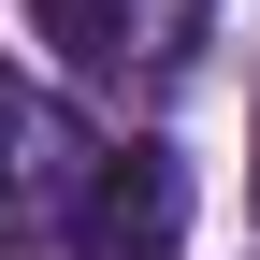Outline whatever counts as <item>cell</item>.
Returning a JSON list of instances; mask_svg holds the SVG:
<instances>
[{
  "label": "cell",
  "mask_w": 260,
  "mask_h": 260,
  "mask_svg": "<svg viewBox=\"0 0 260 260\" xmlns=\"http://www.w3.org/2000/svg\"><path fill=\"white\" fill-rule=\"evenodd\" d=\"M174 232H188L174 145H87L73 203H58V246H73V260H174Z\"/></svg>",
  "instance_id": "1"
},
{
  "label": "cell",
  "mask_w": 260,
  "mask_h": 260,
  "mask_svg": "<svg viewBox=\"0 0 260 260\" xmlns=\"http://www.w3.org/2000/svg\"><path fill=\"white\" fill-rule=\"evenodd\" d=\"M29 15H44V44L73 58L87 87H174L217 0H29Z\"/></svg>",
  "instance_id": "2"
},
{
  "label": "cell",
  "mask_w": 260,
  "mask_h": 260,
  "mask_svg": "<svg viewBox=\"0 0 260 260\" xmlns=\"http://www.w3.org/2000/svg\"><path fill=\"white\" fill-rule=\"evenodd\" d=\"M73 174H87L73 116H58L29 73H0V217H58V203H73Z\"/></svg>",
  "instance_id": "3"
}]
</instances>
